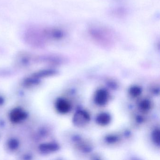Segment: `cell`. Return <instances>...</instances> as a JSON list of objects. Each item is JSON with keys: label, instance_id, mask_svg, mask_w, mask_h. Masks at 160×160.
Listing matches in <instances>:
<instances>
[{"label": "cell", "instance_id": "cell-1", "mask_svg": "<svg viewBox=\"0 0 160 160\" xmlns=\"http://www.w3.org/2000/svg\"><path fill=\"white\" fill-rule=\"evenodd\" d=\"M24 40L29 45L37 48H42L46 45L40 33L39 27H31L25 31Z\"/></svg>", "mask_w": 160, "mask_h": 160}, {"label": "cell", "instance_id": "cell-2", "mask_svg": "<svg viewBox=\"0 0 160 160\" xmlns=\"http://www.w3.org/2000/svg\"><path fill=\"white\" fill-rule=\"evenodd\" d=\"M90 119V118L88 112L85 110H78L75 114L73 122L76 126L82 127L87 125Z\"/></svg>", "mask_w": 160, "mask_h": 160}, {"label": "cell", "instance_id": "cell-3", "mask_svg": "<svg viewBox=\"0 0 160 160\" xmlns=\"http://www.w3.org/2000/svg\"><path fill=\"white\" fill-rule=\"evenodd\" d=\"M27 114L21 108H16L12 110L10 114V118L12 122L17 123L25 119Z\"/></svg>", "mask_w": 160, "mask_h": 160}, {"label": "cell", "instance_id": "cell-4", "mask_svg": "<svg viewBox=\"0 0 160 160\" xmlns=\"http://www.w3.org/2000/svg\"><path fill=\"white\" fill-rule=\"evenodd\" d=\"M108 99V93L104 90H99L96 92L94 100L97 104L101 106L104 105L107 102Z\"/></svg>", "mask_w": 160, "mask_h": 160}, {"label": "cell", "instance_id": "cell-5", "mask_svg": "<svg viewBox=\"0 0 160 160\" xmlns=\"http://www.w3.org/2000/svg\"><path fill=\"white\" fill-rule=\"evenodd\" d=\"M56 107L57 110L62 114L68 113L71 109V105L69 102L63 99L57 100Z\"/></svg>", "mask_w": 160, "mask_h": 160}, {"label": "cell", "instance_id": "cell-6", "mask_svg": "<svg viewBox=\"0 0 160 160\" xmlns=\"http://www.w3.org/2000/svg\"><path fill=\"white\" fill-rule=\"evenodd\" d=\"M59 148V146L55 143H47L42 144L40 147L41 152L44 153H49L57 151Z\"/></svg>", "mask_w": 160, "mask_h": 160}, {"label": "cell", "instance_id": "cell-7", "mask_svg": "<svg viewBox=\"0 0 160 160\" xmlns=\"http://www.w3.org/2000/svg\"><path fill=\"white\" fill-rule=\"evenodd\" d=\"M111 120L110 116L107 113L100 114L96 118V122L101 125H106L109 123Z\"/></svg>", "mask_w": 160, "mask_h": 160}, {"label": "cell", "instance_id": "cell-8", "mask_svg": "<svg viewBox=\"0 0 160 160\" xmlns=\"http://www.w3.org/2000/svg\"><path fill=\"white\" fill-rule=\"evenodd\" d=\"M152 139L153 143L159 146L160 145V131L159 129H156L152 134Z\"/></svg>", "mask_w": 160, "mask_h": 160}, {"label": "cell", "instance_id": "cell-9", "mask_svg": "<svg viewBox=\"0 0 160 160\" xmlns=\"http://www.w3.org/2000/svg\"><path fill=\"white\" fill-rule=\"evenodd\" d=\"M141 92V89L137 87H132L130 88V91H129L130 95L134 97L139 96Z\"/></svg>", "mask_w": 160, "mask_h": 160}, {"label": "cell", "instance_id": "cell-10", "mask_svg": "<svg viewBox=\"0 0 160 160\" xmlns=\"http://www.w3.org/2000/svg\"><path fill=\"white\" fill-rule=\"evenodd\" d=\"M8 147L11 150H15L18 147V143L16 140H11L8 143Z\"/></svg>", "mask_w": 160, "mask_h": 160}, {"label": "cell", "instance_id": "cell-11", "mask_svg": "<svg viewBox=\"0 0 160 160\" xmlns=\"http://www.w3.org/2000/svg\"><path fill=\"white\" fill-rule=\"evenodd\" d=\"M150 107V104L148 101H143L142 102L140 103V108L141 109L144 111L148 110Z\"/></svg>", "mask_w": 160, "mask_h": 160}]
</instances>
